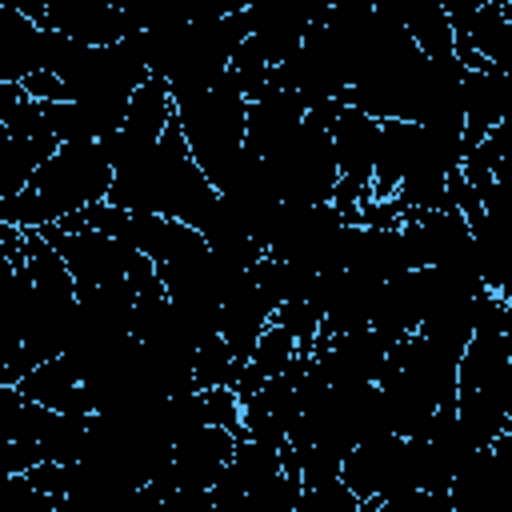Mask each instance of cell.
<instances>
[{"label":"cell","mask_w":512,"mask_h":512,"mask_svg":"<svg viewBox=\"0 0 512 512\" xmlns=\"http://www.w3.org/2000/svg\"><path fill=\"white\" fill-rule=\"evenodd\" d=\"M36 24L60 32L84 48H116L132 32H140L148 20H140L116 4H96V0H44V12Z\"/></svg>","instance_id":"cell-5"},{"label":"cell","mask_w":512,"mask_h":512,"mask_svg":"<svg viewBox=\"0 0 512 512\" xmlns=\"http://www.w3.org/2000/svg\"><path fill=\"white\" fill-rule=\"evenodd\" d=\"M512 116V84L504 68H484L464 76V152L488 140L492 128H500Z\"/></svg>","instance_id":"cell-12"},{"label":"cell","mask_w":512,"mask_h":512,"mask_svg":"<svg viewBox=\"0 0 512 512\" xmlns=\"http://www.w3.org/2000/svg\"><path fill=\"white\" fill-rule=\"evenodd\" d=\"M176 124L196 156V164L204 168V176L220 184L232 176V168L244 156V136H248V96L236 88L232 72L200 92H176Z\"/></svg>","instance_id":"cell-3"},{"label":"cell","mask_w":512,"mask_h":512,"mask_svg":"<svg viewBox=\"0 0 512 512\" xmlns=\"http://www.w3.org/2000/svg\"><path fill=\"white\" fill-rule=\"evenodd\" d=\"M20 88H24V96L36 100V104H64V100H68L64 80H60L56 72H48V68H36L32 76H24Z\"/></svg>","instance_id":"cell-19"},{"label":"cell","mask_w":512,"mask_h":512,"mask_svg":"<svg viewBox=\"0 0 512 512\" xmlns=\"http://www.w3.org/2000/svg\"><path fill=\"white\" fill-rule=\"evenodd\" d=\"M392 12L400 16L404 32L412 36V44H416L432 64L456 60L452 20H448V8H444L440 0H400V4H392Z\"/></svg>","instance_id":"cell-14"},{"label":"cell","mask_w":512,"mask_h":512,"mask_svg":"<svg viewBox=\"0 0 512 512\" xmlns=\"http://www.w3.org/2000/svg\"><path fill=\"white\" fill-rule=\"evenodd\" d=\"M236 444H240V436H232L228 428H212V424L184 436L172 452L176 484L180 488H212L236 460Z\"/></svg>","instance_id":"cell-11"},{"label":"cell","mask_w":512,"mask_h":512,"mask_svg":"<svg viewBox=\"0 0 512 512\" xmlns=\"http://www.w3.org/2000/svg\"><path fill=\"white\" fill-rule=\"evenodd\" d=\"M276 312H280V300L276 292L252 272H244L228 292H224V304H220V336L228 340V348L248 364L260 336L276 324Z\"/></svg>","instance_id":"cell-7"},{"label":"cell","mask_w":512,"mask_h":512,"mask_svg":"<svg viewBox=\"0 0 512 512\" xmlns=\"http://www.w3.org/2000/svg\"><path fill=\"white\" fill-rule=\"evenodd\" d=\"M308 120V104L288 92V88H268L260 100L248 104V136H244V152L256 160L276 156Z\"/></svg>","instance_id":"cell-10"},{"label":"cell","mask_w":512,"mask_h":512,"mask_svg":"<svg viewBox=\"0 0 512 512\" xmlns=\"http://www.w3.org/2000/svg\"><path fill=\"white\" fill-rule=\"evenodd\" d=\"M40 236L64 256V264H68L80 296L84 292L112 288V284H132L136 296H140V288H148L160 276L156 264L144 252H136V248H128V244H120V240H112L104 232H60V228H44Z\"/></svg>","instance_id":"cell-4"},{"label":"cell","mask_w":512,"mask_h":512,"mask_svg":"<svg viewBox=\"0 0 512 512\" xmlns=\"http://www.w3.org/2000/svg\"><path fill=\"white\" fill-rule=\"evenodd\" d=\"M16 388H20L32 404H44V408H52V412H64V416H92L88 388H84L80 372H76L64 356L40 364V368L28 372Z\"/></svg>","instance_id":"cell-13"},{"label":"cell","mask_w":512,"mask_h":512,"mask_svg":"<svg viewBox=\"0 0 512 512\" xmlns=\"http://www.w3.org/2000/svg\"><path fill=\"white\" fill-rule=\"evenodd\" d=\"M484 156H488V168H492V184L512 192V116L488 132V140H480Z\"/></svg>","instance_id":"cell-16"},{"label":"cell","mask_w":512,"mask_h":512,"mask_svg":"<svg viewBox=\"0 0 512 512\" xmlns=\"http://www.w3.org/2000/svg\"><path fill=\"white\" fill-rule=\"evenodd\" d=\"M204 412L212 428H228L232 436L244 440V400L236 396V388H212L204 392Z\"/></svg>","instance_id":"cell-17"},{"label":"cell","mask_w":512,"mask_h":512,"mask_svg":"<svg viewBox=\"0 0 512 512\" xmlns=\"http://www.w3.org/2000/svg\"><path fill=\"white\" fill-rule=\"evenodd\" d=\"M172 120H176L172 88L164 80H156V76L144 80L140 92L132 96V108L124 116V128L104 140V152H108L112 168H124V164L140 160L144 152H152L164 140V132L172 128Z\"/></svg>","instance_id":"cell-6"},{"label":"cell","mask_w":512,"mask_h":512,"mask_svg":"<svg viewBox=\"0 0 512 512\" xmlns=\"http://www.w3.org/2000/svg\"><path fill=\"white\" fill-rule=\"evenodd\" d=\"M408 268H440L472 248V228L460 208H432V212H408L400 224Z\"/></svg>","instance_id":"cell-8"},{"label":"cell","mask_w":512,"mask_h":512,"mask_svg":"<svg viewBox=\"0 0 512 512\" xmlns=\"http://www.w3.org/2000/svg\"><path fill=\"white\" fill-rule=\"evenodd\" d=\"M168 512H216L208 488H176L168 496Z\"/></svg>","instance_id":"cell-20"},{"label":"cell","mask_w":512,"mask_h":512,"mask_svg":"<svg viewBox=\"0 0 512 512\" xmlns=\"http://www.w3.org/2000/svg\"><path fill=\"white\" fill-rule=\"evenodd\" d=\"M296 512H360V496L344 488V480L324 484V488H304Z\"/></svg>","instance_id":"cell-18"},{"label":"cell","mask_w":512,"mask_h":512,"mask_svg":"<svg viewBox=\"0 0 512 512\" xmlns=\"http://www.w3.org/2000/svg\"><path fill=\"white\" fill-rule=\"evenodd\" d=\"M116 168L104 144H64L20 196L0 200V224H16L24 232H44L92 204L112 196Z\"/></svg>","instance_id":"cell-2"},{"label":"cell","mask_w":512,"mask_h":512,"mask_svg":"<svg viewBox=\"0 0 512 512\" xmlns=\"http://www.w3.org/2000/svg\"><path fill=\"white\" fill-rule=\"evenodd\" d=\"M244 360L228 348L224 336H212L196 348V388L200 392H212V388H236L240 376H244Z\"/></svg>","instance_id":"cell-15"},{"label":"cell","mask_w":512,"mask_h":512,"mask_svg":"<svg viewBox=\"0 0 512 512\" xmlns=\"http://www.w3.org/2000/svg\"><path fill=\"white\" fill-rule=\"evenodd\" d=\"M108 204H116L124 212L168 216V220H180L200 232L212 220V212L220 208V192L196 164L180 124L172 120V128L164 132V140L152 152L116 168Z\"/></svg>","instance_id":"cell-1"},{"label":"cell","mask_w":512,"mask_h":512,"mask_svg":"<svg viewBox=\"0 0 512 512\" xmlns=\"http://www.w3.org/2000/svg\"><path fill=\"white\" fill-rule=\"evenodd\" d=\"M448 20H452V36L464 40L472 52H480V60H488L492 68H512V20L504 16L500 0H448Z\"/></svg>","instance_id":"cell-9"}]
</instances>
